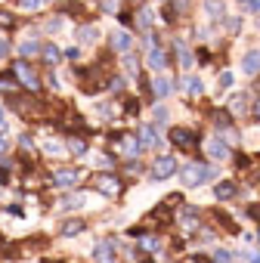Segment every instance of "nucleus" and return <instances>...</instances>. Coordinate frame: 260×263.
<instances>
[{"instance_id":"f257e3e1","label":"nucleus","mask_w":260,"mask_h":263,"mask_svg":"<svg viewBox=\"0 0 260 263\" xmlns=\"http://www.w3.org/2000/svg\"><path fill=\"white\" fill-rule=\"evenodd\" d=\"M177 171H180L183 186H205L208 180L217 177V171H214L211 164H198V161H189L186 167H177Z\"/></svg>"},{"instance_id":"f03ea898","label":"nucleus","mask_w":260,"mask_h":263,"mask_svg":"<svg viewBox=\"0 0 260 263\" xmlns=\"http://www.w3.org/2000/svg\"><path fill=\"white\" fill-rule=\"evenodd\" d=\"M177 158L174 155H158L155 161H152V167H149V177L155 180V183H161V180H168V177H174L177 174Z\"/></svg>"},{"instance_id":"7ed1b4c3","label":"nucleus","mask_w":260,"mask_h":263,"mask_svg":"<svg viewBox=\"0 0 260 263\" xmlns=\"http://www.w3.org/2000/svg\"><path fill=\"white\" fill-rule=\"evenodd\" d=\"M171 143L177 149H183V152H192L198 146V134L189 130V127H171Z\"/></svg>"},{"instance_id":"20e7f679","label":"nucleus","mask_w":260,"mask_h":263,"mask_svg":"<svg viewBox=\"0 0 260 263\" xmlns=\"http://www.w3.org/2000/svg\"><path fill=\"white\" fill-rule=\"evenodd\" d=\"M96 189L105 192V195H118V192H121V183H118L115 174H99V177H96Z\"/></svg>"},{"instance_id":"39448f33","label":"nucleus","mask_w":260,"mask_h":263,"mask_svg":"<svg viewBox=\"0 0 260 263\" xmlns=\"http://www.w3.org/2000/svg\"><path fill=\"white\" fill-rule=\"evenodd\" d=\"M127 50H134V37H130L124 28H118L112 34V53H127Z\"/></svg>"},{"instance_id":"423d86ee","label":"nucleus","mask_w":260,"mask_h":263,"mask_svg":"<svg viewBox=\"0 0 260 263\" xmlns=\"http://www.w3.org/2000/svg\"><path fill=\"white\" fill-rule=\"evenodd\" d=\"M118 149H121V155H127V158H137L140 152H143V146H140V140H134V137H118Z\"/></svg>"},{"instance_id":"0eeeda50","label":"nucleus","mask_w":260,"mask_h":263,"mask_svg":"<svg viewBox=\"0 0 260 263\" xmlns=\"http://www.w3.org/2000/svg\"><path fill=\"white\" fill-rule=\"evenodd\" d=\"M16 78H19V81H22L28 90H41V81H38V74H34V71L25 65V62H19V65H16Z\"/></svg>"},{"instance_id":"6e6552de","label":"nucleus","mask_w":260,"mask_h":263,"mask_svg":"<svg viewBox=\"0 0 260 263\" xmlns=\"http://www.w3.org/2000/svg\"><path fill=\"white\" fill-rule=\"evenodd\" d=\"M93 260H115V241H112V238L96 241V248H93Z\"/></svg>"},{"instance_id":"1a4fd4ad","label":"nucleus","mask_w":260,"mask_h":263,"mask_svg":"<svg viewBox=\"0 0 260 263\" xmlns=\"http://www.w3.org/2000/svg\"><path fill=\"white\" fill-rule=\"evenodd\" d=\"M140 146H143V149H146V146H149V149H155V146H158V130H155L152 124L140 127Z\"/></svg>"},{"instance_id":"9d476101","label":"nucleus","mask_w":260,"mask_h":263,"mask_svg":"<svg viewBox=\"0 0 260 263\" xmlns=\"http://www.w3.org/2000/svg\"><path fill=\"white\" fill-rule=\"evenodd\" d=\"M208 152H211V158H217V161H229V155H232L223 140H211V143H208Z\"/></svg>"},{"instance_id":"9b49d317","label":"nucleus","mask_w":260,"mask_h":263,"mask_svg":"<svg viewBox=\"0 0 260 263\" xmlns=\"http://www.w3.org/2000/svg\"><path fill=\"white\" fill-rule=\"evenodd\" d=\"M242 68H245V74H257L260 71V50H248L242 59Z\"/></svg>"},{"instance_id":"f8f14e48","label":"nucleus","mask_w":260,"mask_h":263,"mask_svg":"<svg viewBox=\"0 0 260 263\" xmlns=\"http://www.w3.org/2000/svg\"><path fill=\"white\" fill-rule=\"evenodd\" d=\"M78 180H81V174H78V171H68V167H65V171H59V174L53 177V183H56V186H62V189H65V186H75Z\"/></svg>"},{"instance_id":"ddd939ff","label":"nucleus","mask_w":260,"mask_h":263,"mask_svg":"<svg viewBox=\"0 0 260 263\" xmlns=\"http://www.w3.org/2000/svg\"><path fill=\"white\" fill-rule=\"evenodd\" d=\"M149 65H152V68H155V71H161V68H164V65H168V56H164V50H161V47H158V44H155V47H152V50H149Z\"/></svg>"},{"instance_id":"4468645a","label":"nucleus","mask_w":260,"mask_h":263,"mask_svg":"<svg viewBox=\"0 0 260 263\" xmlns=\"http://www.w3.org/2000/svg\"><path fill=\"white\" fill-rule=\"evenodd\" d=\"M174 87H177V84H171L168 78H155V84H152V90H155V99H168Z\"/></svg>"},{"instance_id":"2eb2a0df","label":"nucleus","mask_w":260,"mask_h":263,"mask_svg":"<svg viewBox=\"0 0 260 263\" xmlns=\"http://www.w3.org/2000/svg\"><path fill=\"white\" fill-rule=\"evenodd\" d=\"M214 192H217V198H220V201H229V198H235V192H238V186L226 180V183H217V186H214Z\"/></svg>"},{"instance_id":"dca6fc26","label":"nucleus","mask_w":260,"mask_h":263,"mask_svg":"<svg viewBox=\"0 0 260 263\" xmlns=\"http://www.w3.org/2000/svg\"><path fill=\"white\" fill-rule=\"evenodd\" d=\"M205 13L211 19H223L226 16V4H223V0H205Z\"/></svg>"},{"instance_id":"f3484780","label":"nucleus","mask_w":260,"mask_h":263,"mask_svg":"<svg viewBox=\"0 0 260 263\" xmlns=\"http://www.w3.org/2000/svg\"><path fill=\"white\" fill-rule=\"evenodd\" d=\"M137 28H140V31H149V28H152V10H146L143 4H140V10H137Z\"/></svg>"},{"instance_id":"a211bd4d","label":"nucleus","mask_w":260,"mask_h":263,"mask_svg":"<svg viewBox=\"0 0 260 263\" xmlns=\"http://www.w3.org/2000/svg\"><path fill=\"white\" fill-rule=\"evenodd\" d=\"M41 53H44V62H50V65H59V59H62V50H59V47H53V44L41 47Z\"/></svg>"},{"instance_id":"6ab92c4d","label":"nucleus","mask_w":260,"mask_h":263,"mask_svg":"<svg viewBox=\"0 0 260 263\" xmlns=\"http://www.w3.org/2000/svg\"><path fill=\"white\" fill-rule=\"evenodd\" d=\"M214 127L220 130V134H223V130H232V118H229V111H217V115H214Z\"/></svg>"},{"instance_id":"aec40b11","label":"nucleus","mask_w":260,"mask_h":263,"mask_svg":"<svg viewBox=\"0 0 260 263\" xmlns=\"http://www.w3.org/2000/svg\"><path fill=\"white\" fill-rule=\"evenodd\" d=\"M84 229H87V223H84V220H68V223L62 226V235H81Z\"/></svg>"},{"instance_id":"412c9836","label":"nucleus","mask_w":260,"mask_h":263,"mask_svg":"<svg viewBox=\"0 0 260 263\" xmlns=\"http://www.w3.org/2000/svg\"><path fill=\"white\" fill-rule=\"evenodd\" d=\"M38 50H41V47H38V41H22V44H19V56H25V59H28V56H34Z\"/></svg>"},{"instance_id":"4be33fe9","label":"nucleus","mask_w":260,"mask_h":263,"mask_svg":"<svg viewBox=\"0 0 260 263\" xmlns=\"http://www.w3.org/2000/svg\"><path fill=\"white\" fill-rule=\"evenodd\" d=\"M177 53H180V65H186V68H189V65H192V53L186 50V44H183V41H177Z\"/></svg>"},{"instance_id":"5701e85b","label":"nucleus","mask_w":260,"mask_h":263,"mask_svg":"<svg viewBox=\"0 0 260 263\" xmlns=\"http://www.w3.org/2000/svg\"><path fill=\"white\" fill-rule=\"evenodd\" d=\"M140 251H146V254H149V251H161V241H158L155 235H146L143 245H140Z\"/></svg>"},{"instance_id":"b1692460","label":"nucleus","mask_w":260,"mask_h":263,"mask_svg":"<svg viewBox=\"0 0 260 263\" xmlns=\"http://www.w3.org/2000/svg\"><path fill=\"white\" fill-rule=\"evenodd\" d=\"M186 87H189V93H192V96L205 93V84H201V78H189V81H186Z\"/></svg>"},{"instance_id":"393cba45","label":"nucleus","mask_w":260,"mask_h":263,"mask_svg":"<svg viewBox=\"0 0 260 263\" xmlns=\"http://www.w3.org/2000/svg\"><path fill=\"white\" fill-rule=\"evenodd\" d=\"M87 152V143L84 140H71L68 143V155H84Z\"/></svg>"},{"instance_id":"a878e982","label":"nucleus","mask_w":260,"mask_h":263,"mask_svg":"<svg viewBox=\"0 0 260 263\" xmlns=\"http://www.w3.org/2000/svg\"><path fill=\"white\" fill-rule=\"evenodd\" d=\"M44 152H47V155H65V146L53 140V143H47V146H44Z\"/></svg>"},{"instance_id":"bb28decb","label":"nucleus","mask_w":260,"mask_h":263,"mask_svg":"<svg viewBox=\"0 0 260 263\" xmlns=\"http://www.w3.org/2000/svg\"><path fill=\"white\" fill-rule=\"evenodd\" d=\"M41 4H44V0H19V7H22L25 13H34V10H41Z\"/></svg>"},{"instance_id":"cd10ccee","label":"nucleus","mask_w":260,"mask_h":263,"mask_svg":"<svg viewBox=\"0 0 260 263\" xmlns=\"http://www.w3.org/2000/svg\"><path fill=\"white\" fill-rule=\"evenodd\" d=\"M81 204H84V195H75V198L62 201V211H71V208H81Z\"/></svg>"},{"instance_id":"c85d7f7f","label":"nucleus","mask_w":260,"mask_h":263,"mask_svg":"<svg viewBox=\"0 0 260 263\" xmlns=\"http://www.w3.org/2000/svg\"><path fill=\"white\" fill-rule=\"evenodd\" d=\"M242 4V10H248V13H260V0H238Z\"/></svg>"},{"instance_id":"c756f323","label":"nucleus","mask_w":260,"mask_h":263,"mask_svg":"<svg viewBox=\"0 0 260 263\" xmlns=\"http://www.w3.org/2000/svg\"><path fill=\"white\" fill-rule=\"evenodd\" d=\"M223 22H226V31L238 34V28H242V19H235V16H232V19H226V16H223Z\"/></svg>"},{"instance_id":"7c9ffc66","label":"nucleus","mask_w":260,"mask_h":263,"mask_svg":"<svg viewBox=\"0 0 260 263\" xmlns=\"http://www.w3.org/2000/svg\"><path fill=\"white\" fill-rule=\"evenodd\" d=\"M168 4H171L177 13H186V10H189V0H168Z\"/></svg>"},{"instance_id":"2f4dec72","label":"nucleus","mask_w":260,"mask_h":263,"mask_svg":"<svg viewBox=\"0 0 260 263\" xmlns=\"http://www.w3.org/2000/svg\"><path fill=\"white\" fill-rule=\"evenodd\" d=\"M217 84H220V90H226V87H232V71H223Z\"/></svg>"},{"instance_id":"473e14b6","label":"nucleus","mask_w":260,"mask_h":263,"mask_svg":"<svg viewBox=\"0 0 260 263\" xmlns=\"http://www.w3.org/2000/svg\"><path fill=\"white\" fill-rule=\"evenodd\" d=\"M81 41H84V44L96 41V31H93V28H81Z\"/></svg>"},{"instance_id":"72a5a7b5","label":"nucleus","mask_w":260,"mask_h":263,"mask_svg":"<svg viewBox=\"0 0 260 263\" xmlns=\"http://www.w3.org/2000/svg\"><path fill=\"white\" fill-rule=\"evenodd\" d=\"M0 25H7V28H13V25H16V19H13L10 13H4V10H0Z\"/></svg>"},{"instance_id":"f704fd0d","label":"nucleus","mask_w":260,"mask_h":263,"mask_svg":"<svg viewBox=\"0 0 260 263\" xmlns=\"http://www.w3.org/2000/svg\"><path fill=\"white\" fill-rule=\"evenodd\" d=\"M47 31H62V19H59V16L50 19V22H47Z\"/></svg>"},{"instance_id":"c9c22d12","label":"nucleus","mask_w":260,"mask_h":263,"mask_svg":"<svg viewBox=\"0 0 260 263\" xmlns=\"http://www.w3.org/2000/svg\"><path fill=\"white\" fill-rule=\"evenodd\" d=\"M140 111V102L137 99H127V115H137Z\"/></svg>"},{"instance_id":"e433bc0d","label":"nucleus","mask_w":260,"mask_h":263,"mask_svg":"<svg viewBox=\"0 0 260 263\" xmlns=\"http://www.w3.org/2000/svg\"><path fill=\"white\" fill-rule=\"evenodd\" d=\"M65 56H68V59H71V62H75V59H78V56H81V47H68V50H65Z\"/></svg>"},{"instance_id":"4c0bfd02","label":"nucleus","mask_w":260,"mask_h":263,"mask_svg":"<svg viewBox=\"0 0 260 263\" xmlns=\"http://www.w3.org/2000/svg\"><path fill=\"white\" fill-rule=\"evenodd\" d=\"M242 108H245V96H235L232 99V111H242Z\"/></svg>"},{"instance_id":"58836bf2","label":"nucleus","mask_w":260,"mask_h":263,"mask_svg":"<svg viewBox=\"0 0 260 263\" xmlns=\"http://www.w3.org/2000/svg\"><path fill=\"white\" fill-rule=\"evenodd\" d=\"M19 146H22L25 152H31V149H34V143H31V137H22V140H19Z\"/></svg>"},{"instance_id":"ea45409f","label":"nucleus","mask_w":260,"mask_h":263,"mask_svg":"<svg viewBox=\"0 0 260 263\" xmlns=\"http://www.w3.org/2000/svg\"><path fill=\"white\" fill-rule=\"evenodd\" d=\"M155 118H158V121H168V108H164V105H158V108H155Z\"/></svg>"},{"instance_id":"a19ab883","label":"nucleus","mask_w":260,"mask_h":263,"mask_svg":"<svg viewBox=\"0 0 260 263\" xmlns=\"http://www.w3.org/2000/svg\"><path fill=\"white\" fill-rule=\"evenodd\" d=\"M96 167H112V158H105V155H99V158H96Z\"/></svg>"},{"instance_id":"79ce46f5","label":"nucleus","mask_w":260,"mask_h":263,"mask_svg":"<svg viewBox=\"0 0 260 263\" xmlns=\"http://www.w3.org/2000/svg\"><path fill=\"white\" fill-rule=\"evenodd\" d=\"M214 260H232V254L229 251H214Z\"/></svg>"},{"instance_id":"37998d69","label":"nucleus","mask_w":260,"mask_h":263,"mask_svg":"<svg viewBox=\"0 0 260 263\" xmlns=\"http://www.w3.org/2000/svg\"><path fill=\"white\" fill-rule=\"evenodd\" d=\"M4 56H10V44H7V41H0V59H4Z\"/></svg>"},{"instance_id":"c03bdc74","label":"nucleus","mask_w":260,"mask_h":263,"mask_svg":"<svg viewBox=\"0 0 260 263\" xmlns=\"http://www.w3.org/2000/svg\"><path fill=\"white\" fill-rule=\"evenodd\" d=\"M105 10H108V13H115V10H118V0H105Z\"/></svg>"},{"instance_id":"a18cd8bd","label":"nucleus","mask_w":260,"mask_h":263,"mask_svg":"<svg viewBox=\"0 0 260 263\" xmlns=\"http://www.w3.org/2000/svg\"><path fill=\"white\" fill-rule=\"evenodd\" d=\"M254 118H260V102H257V105H254Z\"/></svg>"},{"instance_id":"49530a36","label":"nucleus","mask_w":260,"mask_h":263,"mask_svg":"<svg viewBox=\"0 0 260 263\" xmlns=\"http://www.w3.org/2000/svg\"><path fill=\"white\" fill-rule=\"evenodd\" d=\"M0 183H7V171H0Z\"/></svg>"},{"instance_id":"de8ad7c7","label":"nucleus","mask_w":260,"mask_h":263,"mask_svg":"<svg viewBox=\"0 0 260 263\" xmlns=\"http://www.w3.org/2000/svg\"><path fill=\"white\" fill-rule=\"evenodd\" d=\"M0 152H7V143H4V140H0Z\"/></svg>"},{"instance_id":"09e8293b","label":"nucleus","mask_w":260,"mask_h":263,"mask_svg":"<svg viewBox=\"0 0 260 263\" xmlns=\"http://www.w3.org/2000/svg\"><path fill=\"white\" fill-rule=\"evenodd\" d=\"M130 4H134V7H140V4H143V0H130Z\"/></svg>"},{"instance_id":"8fccbe9b","label":"nucleus","mask_w":260,"mask_h":263,"mask_svg":"<svg viewBox=\"0 0 260 263\" xmlns=\"http://www.w3.org/2000/svg\"><path fill=\"white\" fill-rule=\"evenodd\" d=\"M257 28H260V22H257Z\"/></svg>"}]
</instances>
